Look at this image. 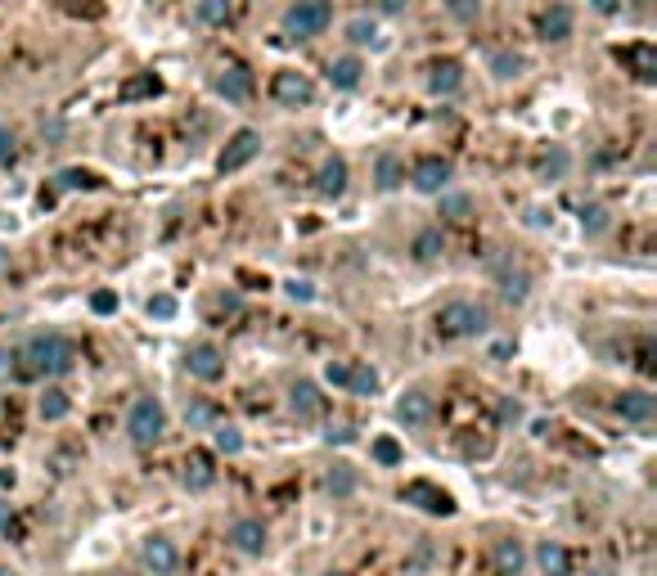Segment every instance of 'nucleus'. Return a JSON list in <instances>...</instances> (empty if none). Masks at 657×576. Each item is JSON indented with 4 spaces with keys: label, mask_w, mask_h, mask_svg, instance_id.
<instances>
[{
    "label": "nucleus",
    "mask_w": 657,
    "mask_h": 576,
    "mask_svg": "<svg viewBox=\"0 0 657 576\" xmlns=\"http://www.w3.org/2000/svg\"><path fill=\"white\" fill-rule=\"evenodd\" d=\"M185 369H189V378H198V383H216V378L225 374L221 347H212V342H194V347L185 351Z\"/></svg>",
    "instance_id": "10"
},
{
    "label": "nucleus",
    "mask_w": 657,
    "mask_h": 576,
    "mask_svg": "<svg viewBox=\"0 0 657 576\" xmlns=\"http://www.w3.org/2000/svg\"><path fill=\"white\" fill-rule=\"evenodd\" d=\"M450 176H455V167H450L446 158H437V153L419 158V162H414V171H410V180H414V189H419V194H446Z\"/></svg>",
    "instance_id": "9"
},
{
    "label": "nucleus",
    "mask_w": 657,
    "mask_h": 576,
    "mask_svg": "<svg viewBox=\"0 0 657 576\" xmlns=\"http://www.w3.org/2000/svg\"><path fill=\"white\" fill-rule=\"evenodd\" d=\"M0 576H18V572H14V567H0Z\"/></svg>",
    "instance_id": "57"
},
{
    "label": "nucleus",
    "mask_w": 657,
    "mask_h": 576,
    "mask_svg": "<svg viewBox=\"0 0 657 576\" xmlns=\"http://www.w3.org/2000/svg\"><path fill=\"white\" fill-rule=\"evenodd\" d=\"M356 486H360V477H356V468H351V464H333L329 473H324V495H329L333 504L351 500V495H356Z\"/></svg>",
    "instance_id": "21"
},
{
    "label": "nucleus",
    "mask_w": 657,
    "mask_h": 576,
    "mask_svg": "<svg viewBox=\"0 0 657 576\" xmlns=\"http://www.w3.org/2000/svg\"><path fill=\"white\" fill-rule=\"evenodd\" d=\"M585 576H617V567H590Z\"/></svg>",
    "instance_id": "54"
},
{
    "label": "nucleus",
    "mask_w": 657,
    "mask_h": 576,
    "mask_svg": "<svg viewBox=\"0 0 657 576\" xmlns=\"http://www.w3.org/2000/svg\"><path fill=\"white\" fill-rule=\"evenodd\" d=\"M590 9L603 18H612V14H621V0H590Z\"/></svg>",
    "instance_id": "49"
},
{
    "label": "nucleus",
    "mask_w": 657,
    "mask_h": 576,
    "mask_svg": "<svg viewBox=\"0 0 657 576\" xmlns=\"http://www.w3.org/2000/svg\"><path fill=\"white\" fill-rule=\"evenodd\" d=\"M77 365V347H72L63 333L41 329L23 342V374L27 378H63Z\"/></svg>",
    "instance_id": "1"
},
{
    "label": "nucleus",
    "mask_w": 657,
    "mask_h": 576,
    "mask_svg": "<svg viewBox=\"0 0 657 576\" xmlns=\"http://www.w3.org/2000/svg\"><path fill=\"white\" fill-rule=\"evenodd\" d=\"M491 567L495 576H522V567H527V549H522L518 536H500L491 545Z\"/></svg>",
    "instance_id": "16"
},
{
    "label": "nucleus",
    "mask_w": 657,
    "mask_h": 576,
    "mask_svg": "<svg viewBox=\"0 0 657 576\" xmlns=\"http://www.w3.org/2000/svg\"><path fill=\"white\" fill-rule=\"evenodd\" d=\"M212 446L221 450V455H239V450H243V432L234 428V423H212Z\"/></svg>",
    "instance_id": "32"
},
{
    "label": "nucleus",
    "mask_w": 657,
    "mask_h": 576,
    "mask_svg": "<svg viewBox=\"0 0 657 576\" xmlns=\"http://www.w3.org/2000/svg\"><path fill=\"white\" fill-rule=\"evenodd\" d=\"M41 419L45 423H59V419H68V410H72V401H68V392H59V387H45V396H41Z\"/></svg>",
    "instance_id": "31"
},
{
    "label": "nucleus",
    "mask_w": 657,
    "mask_h": 576,
    "mask_svg": "<svg viewBox=\"0 0 657 576\" xmlns=\"http://www.w3.org/2000/svg\"><path fill=\"white\" fill-rule=\"evenodd\" d=\"M315 189H320L324 198H342V194H347V162H342L338 153L320 162V176H315Z\"/></svg>",
    "instance_id": "20"
},
{
    "label": "nucleus",
    "mask_w": 657,
    "mask_h": 576,
    "mask_svg": "<svg viewBox=\"0 0 657 576\" xmlns=\"http://www.w3.org/2000/svg\"><path fill=\"white\" fill-rule=\"evenodd\" d=\"M432 540H419V545H414V554H410V572H419V567H428L432 563Z\"/></svg>",
    "instance_id": "48"
},
{
    "label": "nucleus",
    "mask_w": 657,
    "mask_h": 576,
    "mask_svg": "<svg viewBox=\"0 0 657 576\" xmlns=\"http://www.w3.org/2000/svg\"><path fill=\"white\" fill-rule=\"evenodd\" d=\"M446 9L455 23H473V18L482 14V0H446Z\"/></svg>",
    "instance_id": "40"
},
{
    "label": "nucleus",
    "mask_w": 657,
    "mask_h": 576,
    "mask_svg": "<svg viewBox=\"0 0 657 576\" xmlns=\"http://www.w3.org/2000/svg\"><path fill=\"white\" fill-rule=\"evenodd\" d=\"M194 18H198V23H207V27L230 23V0H198V5H194Z\"/></svg>",
    "instance_id": "33"
},
{
    "label": "nucleus",
    "mask_w": 657,
    "mask_h": 576,
    "mask_svg": "<svg viewBox=\"0 0 657 576\" xmlns=\"http://www.w3.org/2000/svg\"><path fill=\"white\" fill-rule=\"evenodd\" d=\"M41 135H45V140H59V135H63V122H54V117H50V122H41Z\"/></svg>",
    "instance_id": "51"
},
{
    "label": "nucleus",
    "mask_w": 657,
    "mask_h": 576,
    "mask_svg": "<svg viewBox=\"0 0 657 576\" xmlns=\"http://www.w3.org/2000/svg\"><path fill=\"white\" fill-rule=\"evenodd\" d=\"M320 576H347V572H338V567H329V572H320Z\"/></svg>",
    "instance_id": "56"
},
{
    "label": "nucleus",
    "mask_w": 657,
    "mask_h": 576,
    "mask_svg": "<svg viewBox=\"0 0 657 576\" xmlns=\"http://www.w3.org/2000/svg\"><path fill=\"white\" fill-rule=\"evenodd\" d=\"M167 432V410H162L158 396H135L131 410H126V437L135 446H153V441Z\"/></svg>",
    "instance_id": "3"
},
{
    "label": "nucleus",
    "mask_w": 657,
    "mask_h": 576,
    "mask_svg": "<svg viewBox=\"0 0 657 576\" xmlns=\"http://www.w3.org/2000/svg\"><path fill=\"white\" fill-rule=\"evenodd\" d=\"M612 414L635 423V428H648V423L657 419V396L653 392H621L617 401H612Z\"/></svg>",
    "instance_id": "12"
},
{
    "label": "nucleus",
    "mask_w": 657,
    "mask_h": 576,
    "mask_svg": "<svg viewBox=\"0 0 657 576\" xmlns=\"http://www.w3.org/2000/svg\"><path fill=\"white\" fill-rule=\"evenodd\" d=\"M495 419H500V428H518V423H522V405L513 401V396H500V401H495Z\"/></svg>",
    "instance_id": "39"
},
{
    "label": "nucleus",
    "mask_w": 657,
    "mask_h": 576,
    "mask_svg": "<svg viewBox=\"0 0 657 576\" xmlns=\"http://www.w3.org/2000/svg\"><path fill=\"white\" fill-rule=\"evenodd\" d=\"M378 387H383V378H378L374 365H351V378H347V392L351 396H374Z\"/></svg>",
    "instance_id": "30"
},
{
    "label": "nucleus",
    "mask_w": 657,
    "mask_h": 576,
    "mask_svg": "<svg viewBox=\"0 0 657 576\" xmlns=\"http://www.w3.org/2000/svg\"><path fill=\"white\" fill-rule=\"evenodd\" d=\"M432 414H437V401H432L428 387H410V392L396 401V423H401V428H410V432L428 428Z\"/></svg>",
    "instance_id": "8"
},
{
    "label": "nucleus",
    "mask_w": 657,
    "mask_h": 576,
    "mask_svg": "<svg viewBox=\"0 0 657 576\" xmlns=\"http://www.w3.org/2000/svg\"><path fill=\"white\" fill-rule=\"evenodd\" d=\"M347 41L351 45H369V50H378L383 45V32H378V23L369 14H360V18H351L347 23Z\"/></svg>",
    "instance_id": "26"
},
{
    "label": "nucleus",
    "mask_w": 657,
    "mask_h": 576,
    "mask_svg": "<svg viewBox=\"0 0 657 576\" xmlns=\"http://www.w3.org/2000/svg\"><path fill=\"white\" fill-rule=\"evenodd\" d=\"M347 378H351V360H329V365H324V383L347 387Z\"/></svg>",
    "instance_id": "41"
},
{
    "label": "nucleus",
    "mask_w": 657,
    "mask_h": 576,
    "mask_svg": "<svg viewBox=\"0 0 657 576\" xmlns=\"http://www.w3.org/2000/svg\"><path fill=\"white\" fill-rule=\"evenodd\" d=\"M401 495H405V504H419V509L432 513V518H450V513H455V500L432 482H410Z\"/></svg>",
    "instance_id": "13"
},
{
    "label": "nucleus",
    "mask_w": 657,
    "mask_h": 576,
    "mask_svg": "<svg viewBox=\"0 0 657 576\" xmlns=\"http://www.w3.org/2000/svg\"><path fill=\"white\" fill-rule=\"evenodd\" d=\"M567 167H572V158H567V149H549L545 158H540V176L545 180H563Z\"/></svg>",
    "instance_id": "36"
},
{
    "label": "nucleus",
    "mask_w": 657,
    "mask_h": 576,
    "mask_svg": "<svg viewBox=\"0 0 657 576\" xmlns=\"http://www.w3.org/2000/svg\"><path fill=\"white\" fill-rule=\"evenodd\" d=\"M9 360H14V356H9V351H5V347H0V378H5V374H9Z\"/></svg>",
    "instance_id": "53"
},
{
    "label": "nucleus",
    "mask_w": 657,
    "mask_h": 576,
    "mask_svg": "<svg viewBox=\"0 0 657 576\" xmlns=\"http://www.w3.org/2000/svg\"><path fill=\"white\" fill-rule=\"evenodd\" d=\"M360 77H365V63H360L356 54H342V59L329 63V86L333 90H356Z\"/></svg>",
    "instance_id": "23"
},
{
    "label": "nucleus",
    "mask_w": 657,
    "mask_h": 576,
    "mask_svg": "<svg viewBox=\"0 0 657 576\" xmlns=\"http://www.w3.org/2000/svg\"><path fill=\"white\" fill-rule=\"evenodd\" d=\"M14 153H18L14 131H9V126H0V167H9V162H14Z\"/></svg>",
    "instance_id": "47"
},
{
    "label": "nucleus",
    "mask_w": 657,
    "mask_h": 576,
    "mask_svg": "<svg viewBox=\"0 0 657 576\" xmlns=\"http://www.w3.org/2000/svg\"><path fill=\"white\" fill-rule=\"evenodd\" d=\"M284 293L293 297V302H315V284H311V279H288Z\"/></svg>",
    "instance_id": "42"
},
{
    "label": "nucleus",
    "mask_w": 657,
    "mask_h": 576,
    "mask_svg": "<svg viewBox=\"0 0 657 576\" xmlns=\"http://www.w3.org/2000/svg\"><path fill=\"white\" fill-rule=\"evenodd\" d=\"M270 95H275L284 108H302V104H311V99H315V86L302 77V72H275Z\"/></svg>",
    "instance_id": "14"
},
{
    "label": "nucleus",
    "mask_w": 657,
    "mask_h": 576,
    "mask_svg": "<svg viewBox=\"0 0 657 576\" xmlns=\"http://www.w3.org/2000/svg\"><path fill=\"white\" fill-rule=\"evenodd\" d=\"M329 23H333L329 0H293V5L284 9V32L293 36V41H311V36H320Z\"/></svg>",
    "instance_id": "4"
},
{
    "label": "nucleus",
    "mask_w": 657,
    "mask_h": 576,
    "mask_svg": "<svg viewBox=\"0 0 657 576\" xmlns=\"http://www.w3.org/2000/svg\"><path fill=\"white\" fill-rule=\"evenodd\" d=\"M491 270H495V284H500L504 302H527V297H531V275L522 266H513L509 257H495Z\"/></svg>",
    "instance_id": "11"
},
{
    "label": "nucleus",
    "mask_w": 657,
    "mask_h": 576,
    "mask_svg": "<svg viewBox=\"0 0 657 576\" xmlns=\"http://www.w3.org/2000/svg\"><path fill=\"white\" fill-rule=\"evenodd\" d=\"M441 252H446V239H441V230H419L410 243V257L414 261H437Z\"/></svg>",
    "instance_id": "28"
},
{
    "label": "nucleus",
    "mask_w": 657,
    "mask_h": 576,
    "mask_svg": "<svg viewBox=\"0 0 657 576\" xmlns=\"http://www.w3.org/2000/svg\"><path fill=\"white\" fill-rule=\"evenodd\" d=\"M216 95H221L225 104H248V99H252V72L239 68V63L221 68V72H216Z\"/></svg>",
    "instance_id": "17"
},
{
    "label": "nucleus",
    "mask_w": 657,
    "mask_h": 576,
    "mask_svg": "<svg viewBox=\"0 0 657 576\" xmlns=\"http://www.w3.org/2000/svg\"><path fill=\"white\" fill-rule=\"evenodd\" d=\"M212 482H216L212 459H207V455H194V459H189V464H185V486H189V491H207Z\"/></svg>",
    "instance_id": "29"
},
{
    "label": "nucleus",
    "mask_w": 657,
    "mask_h": 576,
    "mask_svg": "<svg viewBox=\"0 0 657 576\" xmlns=\"http://www.w3.org/2000/svg\"><path fill=\"white\" fill-rule=\"evenodd\" d=\"M347 441H356V432H351L347 423H329V428H324V446H347Z\"/></svg>",
    "instance_id": "44"
},
{
    "label": "nucleus",
    "mask_w": 657,
    "mask_h": 576,
    "mask_svg": "<svg viewBox=\"0 0 657 576\" xmlns=\"http://www.w3.org/2000/svg\"><path fill=\"white\" fill-rule=\"evenodd\" d=\"M401 180H405V162H401V153H378V162H374V185L383 189V194H392V189H401Z\"/></svg>",
    "instance_id": "22"
},
{
    "label": "nucleus",
    "mask_w": 657,
    "mask_h": 576,
    "mask_svg": "<svg viewBox=\"0 0 657 576\" xmlns=\"http://www.w3.org/2000/svg\"><path fill=\"white\" fill-rule=\"evenodd\" d=\"M374 459H378V464H383V468H396V464H401V459H405L401 441H396V437H378V441H374Z\"/></svg>",
    "instance_id": "38"
},
{
    "label": "nucleus",
    "mask_w": 657,
    "mask_h": 576,
    "mask_svg": "<svg viewBox=\"0 0 657 576\" xmlns=\"http://www.w3.org/2000/svg\"><path fill=\"white\" fill-rule=\"evenodd\" d=\"M149 315L153 320H171V315H176V297H149Z\"/></svg>",
    "instance_id": "45"
},
{
    "label": "nucleus",
    "mask_w": 657,
    "mask_h": 576,
    "mask_svg": "<svg viewBox=\"0 0 657 576\" xmlns=\"http://www.w3.org/2000/svg\"><path fill=\"white\" fill-rule=\"evenodd\" d=\"M158 90H162V81L153 77V72H144V77H131V81H126V86H122V99H144V95H158Z\"/></svg>",
    "instance_id": "37"
},
{
    "label": "nucleus",
    "mask_w": 657,
    "mask_h": 576,
    "mask_svg": "<svg viewBox=\"0 0 657 576\" xmlns=\"http://www.w3.org/2000/svg\"><path fill=\"white\" fill-rule=\"evenodd\" d=\"M225 540H230L234 554H243V558H261V554H266V545H270V531H266V522H261V518L243 513V518H234V522H230Z\"/></svg>",
    "instance_id": "5"
},
{
    "label": "nucleus",
    "mask_w": 657,
    "mask_h": 576,
    "mask_svg": "<svg viewBox=\"0 0 657 576\" xmlns=\"http://www.w3.org/2000/svg\"><path fill=\"white\" fill-rule=\"evenodd\" d=\"M14 482V473H9V468H0V486H9Z\"/></svg>",
    "instance_id": "55"
},
{
    "label": "nucleus",
    "mask_w": 657,
    "mask_h": 576,
    "mask_svg": "<svg viewBox=\"0 0 657 576\" xmlns=\"http://www.w3.org/2000/svg\"><path fill=\"white\" fill-rule=\"evenodd\" d=\"M531 563H536L540 576H572V554H567L563 540H540L531 549Z\"/></svg>",
    "instance_id": "15"
},
{
    "label": "nucleus",
    "mask_w": 657,
    "mask_h": 576,
    "mask_svg": "<svg viewBox=\"0 0 657 576\" xmlns=\"http://www.w3.org/2000/svg\"><path fill=\"white\" fill-rule=\"evenodd\" d=\"M459 86H464V63L459 59H437L428 68V90L432 95H455Z\"/></svg>",
    "instance_id": "19"
},
{
    "label": "nucleus",
    "mask_w": 657,
    "mask_h": 576,
    "mask_svg": "<svg viewBox=\"0 0 657 576\" xmlns=\"http://www.w3.org/2000/svg\"><path fill=\"white\" fill-rule=\"evenodd\" d=\"M491 329V311L482 302H468V297H450L437 311V333L441 338H482Z\"/></svg>",
    "instance_id": "2"
},
{
    "label": "nucleus",
    "mask_w": 657,
    "mask_h": 576,
    "mask_svg": "<svg viewBox=\"0 0 657 576\" xmlns=\"http://www.w3.org/2000/svg\"><path fill=\"white\" fill-rule=\"evenodd\" d=\"M9 266H14V257H9V248H0V275H9Z\"/></svg>",
    "instance_id": "52"
},
{
    "label": "nucleus",
    "mask_w": 657,
    "mask_h": 576,
    "mask_svg": "<svg viewBox=\"0 0 657 576\" xmlns=\"http://www.w3.org/2000/svg\"><path fill=\"white\" fill-rule=\"evenodd\" d=\"M581 230H585V239H603V234L612 230V212L603 203H585L581 207Z\"/></svg>",
    "instance_id": "25"
},
{
    "label": "nucleus",
    "mask_w": 657,
    "mask_h": 576,
    "mask_svg": "<svg viewBox=\"0 0 657 576\" xmlns=\"http://www.w3.org/2000/svg\"><path fill=\"white\" fill-rule=\"evenodd\" d=\"M540 36H545V41H567V36H572V9L567 5H549L545 14H540Z\"/></svg>",
    "instance_id": "24"
},
{
    "label": "nucleus",
    "mask_w": 657,
    "mask_h": 576,
    "mask_svg": "<svg viewBox=\"0 0 657 576\" xmlns=\"http://www.w3.org/2000/svg\"><path fill=\"white\" fill-rule=\"evenodd\" d=\"M441 198V216H446V221H468V212H473V198L468 194H437Z\"/></svg>",
    "instance_id": "34"
},
{
    "label": "nucleus",
    "mask_w": 657,
    "mask_h": 576,
    "mask_svg": "<svg viewBox=\"0 0 657 576\" xmlns=\"http://www.w3.org/2000/svg\"><path fill=\"white\" fill-rule=\"evenodd\" d=\"M288 410L297 414V419H320V410H324V396H320V387L311 383V378H297L293 387H288Z\"/></svg>",
    "instance_id": "18"
},
{
    "label": "nucleus",
    "mask_w": 657,
    "mask_h": 576,
    "mask_svg": "<svg viewBox=\"0 0 657 576\" xmlns=\"http://www.w3.org/2000/svg\"><path fill=\"white\" fill-rule=\"evenodd\" d=\"M261 153V131H252V126H243V131L230 135V144L221 149V158H216V171L221 176H230V171H243L252 158Z\"/></svg>",
    "instance_id": "7"
},
{
    "label": "nucleus",
    "mask_w": 657,
    "mask_h": 576,
    "mask_svg": "<svg viewBox=\"0 0 657 576\" xmlns=\"http://www.w3.org/2000/svg\"><path fill=\"white\" fill-rule=\"evenodd\" d=\"M90 311H95V315H113L117 311V293H108V288L90 293Z\"/></svg>",
    "instance_id": "43"
},
{
    "label": "nucleus",
    "mask_w": 657,
    "mask_h": 576,
    "mask_svg": "<svg viewBox=\"0 0 657 576\" xmlns=\"http://www.w3.org/2000/svg\"><path fill=\"white\" fill-rule=\"evenodd\" d=\"M140 563L149 576H176L180 572V549L171 536H144L140 540Z\"/></svg>",
    "instance_id": "6"
},
{
    "label": "nucleus",
    "mask_w": 657,
    "mask_h": 576,
    "mask_svg": "<svg viewBox=\"0 0 657 576\" xmlns=\"http://www.w3.org/2000/svg\"><path fill=\"white\" fill-rule=\"evenodd\" d=\"M522 68H527V59H522V54H513V50H495L491 54V77L495 81H518Z\"/></svg>",
    "instance_id": "27"
},
{
    "label": "nucleus",
    "mask_w": 657,
    "mask_h": 576,
    "mask_svg": "<svg viewBox=\"0 0 657 576\" xmlns=\"http://www.w3.org/2000/svg\"><path fill=\"white\" fill-rule=\"evenodd\" d=\"M95 185H99V176L95 171H81V167H68L54 176V189H95Z\"/></svg>",
    "instance_id": "35"
},
{
    "label": "nucleus",
    "mask_w": 657,
    "mask_h": 576,
    "mask_svg": "<svg viewBox=\"0 0 657 576\" xmlns=\"http://www.w3.org/2000/svg\"><path fill=\"white\" fill-rule=\"evenodd\" d=\"M185 419H189V428H207V423H212L216 414H212V405L198 401V405H189V410H185Z\"/></svg>",
    "instance_id": "46"
},
{
    "label": "nucleus",
    "mask_w": 657,
    "mask_h": 576,
    "mask_svg": "<svg viewBox=\"0 0 657 576\" xmlns=\"http://www.w3.org/2000/svg\"><path fill=\"white\" fill-rule=\"evenodd\" d=\"M405 5H410V0H378V9H383V14H405Z\"/></svg>",
    "instance_id": "50"
}]
</instances>
